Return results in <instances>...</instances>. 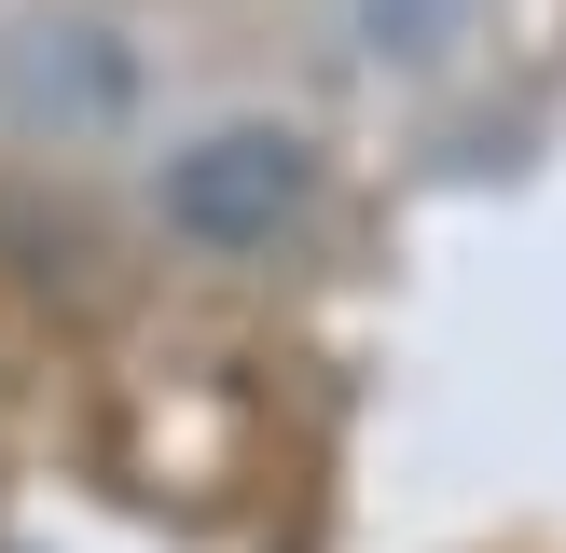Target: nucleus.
Instances as JSON below:
<instances>
[{"label":"nucleus","mask_w":566,"mask_h":553,"mask_svg":"<svg viewBox=\"0 0 566 553\" xmlns=\"http://www.w3.org/2000/svg\"><path fill=\"white\" fill-rule=\"evenodd\" d=\"M304 208H318V138H304V125L235 111V125H193V138L153 153V221H166L180 249L249 263V249L304 236Z\"/></svg>","instance_id":"1"},{"label":"nucleus","mask_w":566,"mask_h":553,"mask_svg":"<svg viewBox=\"0 0 566 553\" xmlns=\"http://www.w3.org/2000/svg\"><path fill=\"white\" fill-rule=\"evenodd\" d=\"M0 111L28 138H111L138 111V55L97 14H14L0 28Z\"/></svg>","instance_id":"2"},{"label":"nucleus","mask_w":566,"mask_h":553,"mask_svg":"<svg viewBox=\"0 0 566 553\" xmlns=\"http://www.w3.org/2000/svg\"><path fill=\"white\" fill-rule=\"evenodd\" d=\"M484 14H497V0H346V42L415 83V70H457V55L484 42Z\"/></svg>","instance_id":"3"}]
</instances>
